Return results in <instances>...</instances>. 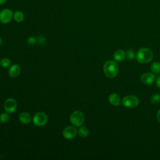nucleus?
<instances>
[{
    "label": "nucleus",
    "mask_w": 160,
    "mask_h": 160,
    "mask_svg": "<svg viewBox=\"0 0 160 160\" xmlns=\"http://www.w3.org/2000/svg\"><path fill=\"white\" fill-rule=\"evenodd\" d=\"M104 74L109 78H115L119 71V65L116 61L113 60L107 61L103 66Z\"/></svg>",
    "instance_id": "obj_1"
},
{
    "label": "nucleus",
    "mask_w": 160,
    "mask_h": 160,
    "mask_svg": "<svg viewBox=\"0 0 160 160\" xmlns=\"http://www.w3.org/2000/svg\"><path fill=\"white\" fill-rule=\"evenodd\" d=\"M153 58V52L152 51L146 48H142L138 50L136 54V60L141 63L146 64L150 62Z\"/></svg>",
    "instance_id": "obj_2"
},
{
    "label": "nucleus",
    "mask_w": 160,
    "mask_h": 160,
    "mask_svg": "<svg viewBox=\"0 0 160 160\" xmlns=\"http://www.w3.org/2000/svg\"><path fill=\"white\" fill-rule=\"evenodd\" d=\"M70 122L75 127H80L84 122L85 117L82 112L80 111H73L70 116Z\"/></svg>",
    "instance_id": "obj_3"
},
{
    "label": "nucleus",
    "mask_w": 160,
    "mask_h": 160,
    "mask_svg": "<svg viewBox=\"0 0 160 160\" xmlns=\"http://www.w3.org/2000/svg\"><path fill=\"white\" fill-rule=\"evenodd\" d=\"M48 121V116L43 112H36L32 118V122L34 126L41 127L46 124Z\"/></svg>",
    "instance_id": "obj_4"
},
{
    "label": "nucleus",
    "mask_w": 160,
    "mask_h": 160,
    "mask_svg": "<svg viewBox=\"0 0 160 160\" xmlns=\"http://www.w3.org/2000/svg\"><path fill=\"white\" fill-rule=\"evenodd\" d=\"M139 99L133 95H128L123 98L122 100V104L126 108H133L138 106L139 104Z\"/></svg>",
    "instance_id": "obj_5"
},
{
    "label": "nucleus",
    "mask_w": 160,
    "mask_h": 160,
    "mask_svg": "<svg viewBox=\"0 0 160 160\" xmlns=\"http://www.w3.org/2000/svg\"><path fill=\"white\" fill-rule=\"evenodd\" d=\"M13 12L8 8L3 9L0 11V22L2 24L9 23L13 18Z\"/></svg>",
    "instance_id": "obj_6"
},
{
    "label": "nucleus",
    "mask_w": 160,
    "mask_h": 160,
    "mask_svg": "<svg viewBox=\"0 0 160 160\" xmlns=\"http://www.w3.org/2000/svg\"><path fill=\"white\" fill-rule=\"evenodd\" d=\"M18 107V104L16 101L13 98H8L6 99L4 103V108L6 112L8 114L14 113Z\"/></svg>",
    "instance_id": "obj_7"
},
{
    "label": "nucleus",
    "mask_w": 160,
    "mask_h": 160,
    "mask_svg": "<svg viewBox=\"0 0 160 160\" xmlns=\"http://www.w3.org/2000/svg\"><path fill=\"white\" fill-rule=\"evenodd\" d=\"M78 134V130L74 126H68L62 131V136L66 139H74Z\"/></svg>",
    "instance_id": "obj_8"
},
{
    "label": "nucleus",
    "mask_w": 160,
    "mask_h": 160,
    "mask_svg": "<svg viewBox=\"0 0 160 160\" xmlns=\"http://www.w3.org/2000/svg\"><path fill=\"white\" fill-rule=\"evenodd\" d=\"M141 81L143 84L149 85L154 82L155 76L151 72H145L141 75Z\"/></svg>",
    "instance_id": "obj_9"
},
{
    "label": "nucleus",
    "mask_w": 160,
    "mask_h": 160,
    "mask_svg": "<svg viewBox=\"0 0 160 160\" xmlns=\"http://www.w3.org/2000/svg\"><path fill=\"white\" fill-rule=\"evenodd\" d=\"M21 72V68L17 64H14L11 65L8 70V74L10 77L14 78L18 77Z\"/></svg>",
    "instance_id": "obj_10"
},
{
    "label": "nucleus",
    "mask_w": 160,
    "mask_h": 160,
    "mask_svg": "<svg viewBox=\"0 0 160 160\" xmlns=\"http://www.w3.org/2000/svg\"><path fill=\"white\" fill-rule=\"evenodd\" d=\"M19 120L21 123L26 124L31 121L32 117L29 113L27 112H22L19 114Z\"/></svg>",
    "instance_id": "obj_11"
},
{
    "label": "nucleus",
    "mask_w": 160,
    "mask_h": 160,
    "mask_svg": "<svg viewBox=\"0 0 160 160\" xmlns=\"http://www.w3.org/2000/svg\"><path fill=\"white\" fill-rule=\"evenodd\" d=\"M109 102L114 106H118L121 103V97L116 93H112L109 95L108 98Z\"/></svg>",
    "instance_id": "obj_12"
},
{
    "label": "nucleus",
    "mask_w": 160,
    "mask_h": 160,
    "mask_svg": "<svg viewBox=\"0 0 160 160\" xmlns=\"http://www.w3.org/2000/svg\"><path fill=\"white\" fill-rule=\"evenodd\" d=\"M126 56L125 52L122 49L116 50L113 54V58L115 61L121 62L122 61Z\"/></svg>",
    "instance_id": "obj_13"
},
{
    "label": "nucleus",
    "mask_w": 160,
    "mask_h": 160,
    "mask_svg": "<svg viewBox=\"0 0 160 160\" xmlns=\"http://www.w3.org/2000/svg\"><path fill=\"white\" fill-rule=\"evenodd\" d=\"M13 18L18 22H21L24 19V15L21 11H16L13 13Z\"/></svg>",
    "instance_id": "obj_14"
},
{
    "label": "nucleus",
    "mask_w": 160,
    "mask_h": 160,
    "mask_svg": "<svg viewBox=\"0 0 160 160\" xmlns=\"http://www.w3.org/2000/svg\"><path fill=\"white\" fill-rule=\"evenodd\" d=\"M78 133L80 137L82 138H86L89 134V129L87 127L84 126H81L78 130Z\"/></svg>",
    "instance_id": "obj_15"
},
{
    "label": "nucleus",
    "mask_w": 160,
    "mask_h": 160,
    "mask_svg": "<svg viewBox=\"0 0 160 160\" xmlns=\"http://www.w3.org/2000/svg\"><path fill=\"white\" fill-rule=\"evenodd\" d=\"M151 70L154 74H159L160 72V62H153L151 66Z\"/></svg>",
    "instance_id": "obj_16"
},
{
    "label": "nucleus",
    "mask_w": 160,
    "mask_h": 160,
    "mask_svg": "<svg viewBox=\"0 0 160 160\" xmlns=\"http://www.w3.org/2000/svg\"><path fill=\"white\" fill-rule=\"evenodd\" d=\"M11 61L9 58H4L1 59L0 61V66L4 68H8L11 66Z\"/></svg>",
    "instance_id": "obj_17"
},
{
    "label": "nucleus",
    "mask_w": 160,
    "mask_h": 160,
    "mask_svg": "<svg viewBox=\"0 0 160 160\" xmlns=\"http://www.w3.org/2000/svg\"><path fill=\"white\" fill-rule=\"evenodd\" d=\"M150 101L154 104H158L160 101V94L158 93L152 94L151 96Z\"/></svg>",
    "instance_id": "obj_18"
},
{
    "label": "nucleus",
    "mask_w": 160,
    "mask_h": 160,
    "mask_svg": "<svg viewBox=\"0 0 160 160\" xmlns=\"http://www.w3.org/2000/svg\"><path fill=\"white\" fill-rule=\"evenodd\" d=\"M9 120V116L8 112H2L0 114V122L2 123H6Z\"/></svg>",
    "instance_id": "obj_19"
},
{
    "label": "nucleus",
    "mask_w": 160,
    "mask_h": 160,
    "mask_svg": "<svg viewBox=\"0 0 160 160\" xmlns=\"http://www.w3.org/2000/svg\"><path fill=\"white\" fill-rule=\"evenodd\" d=\"M126 56L128 59H133L135 57L134 52L132 49H128L126 52Z\"/></svg>",
    "instance_id": "obj_20"
},
{
    "label": "nucleus",
    "mask_w": 160,
    "mask_h": 160,
    "mask_svg": "<svg viewBox=\"0 0 160 160\" xmlns=\"http://www.w3.org/2000/svg\"><path fill=\"white\" fill-rule=\"evenodd\" d=\"M37 42V38H36L35 37L33 36H30L27 39V43L30 45V46H32L34 45Z\"/></svg>",
    "instance_id": "obj_21"
},
{
    "label": "nucleus",
    "mask_w": 160,
    "mask_h": 160,
    "mask_svg": "<svg viewBox=\"0 0 160 160\" xmlns=\"http://www.w3.org/2000/svg\"><path fill=\"white\" fill-rule=\"evenodd\" d=\"M45 41V38L42 36H39L37 38V42H38L39 44H44Z\"/></svg>",
    "instance_id": "obj_22"
},
{
    "label": "nucleus",
    "mask_w": 160,
    "mask_h": 160,
    "mask_svg": "<svg viewBox=\"0 0 160 160\" xmlns=\"http://www.w3.org/2000/svg\"><path fill=\"white\" fill-rule=\"evenodd\" d=\"M156 86H158V88H159L160 89V76H159L156 81Z\"/></svg>",
    "instance_id": "obj_23"
},
{
    "label": "nucleus",
    "mask_w": 160,
    "mask_h": 160,
    "mask_svg": "<svg viewBox=\"0 0 160 160\" xmlns=\"http://www.w3.org/2000/svg\"><path fill=\"white\" fill-rule=\"evenodd\" d=\"M156 117H157V119H158V122H160V109L158 111V112L156 114Z\"/></svg>",
    "instance_id": "obj_24"
},
{
    "label": "nucleus",
    "mask_w": 160,
    "mask_h": 160,
    "mask_svg": "<svg viewBox=\"0 0 160 160\" xmlns=\"http://www.w3.org/2000/svg\"><path fill=\"white\" fill-rule=\"evenodd\" d=\"M6 1H7V0H0V5L4 4Z\"/></svg>",
    "instance_id": "obj_25"
},
{
    "label": "nucleus",
    "mask_w": 160,
    "mask_h": 160,
    "mask_svg": "<svg viewBox=\"0 0 160 160\" xmlns=\"http://www.w3.org/2000/svg\"><path fill=\"white\" fill-rule=\"evenodd\" d=\"M1 44H2V39L0 38V46L1 45Z\"/></svg>",
    "instance_id": "obj_26"
}]
</instances>
